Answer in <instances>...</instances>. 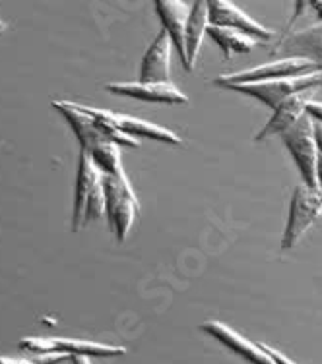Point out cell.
I'll return each mask as SVG.
<instances>
[{
    "mask_svg": "<svg viewBox=\"0 0 322 364\" xmlns=\"http://www.w3.org/2000/svg\"><path fill=\"white\" fill-rule=\"evenodd\" d=\"M72 364H91L90 357H72Z\"/></svg>",
    "mask_w": 322,
    "mask_h": 364,
    "instance_id": "cell-26",
    "label": "cell"
},
{
    "mask_svg": "<svg viewBox=\"0 0 322 364\" xmlns=\"http://www.w3.org/2000/svg\"><path fill=\"white\" fill-rule=\"evenodd\" d=\"M307 114H311L313 119L318 120V122H322V101H311L307 107Z\"/></svg>",
    "mask_w": 322,
    "mask_h": 364,
    "instance_id": "cell-21",
    "label": "cell"
},
{
    "mask_svg": "<svg viewBox=\"0 0 322 364\" xmlns=\"http://www.w3.org/2000/svg\"><path fill=\"white\" fill-rule=\"evenodd\" d=\"M322 215V190L308 188L307 184L295 186L294 196L289 202L286 231L281 237V248L289 250L299 245L305 232L316 223Z\"/></svg>",
    "mask_w": 322,
    "mask_h": 364,
    "instance_id": "cell-4",
    "label": "cell"
},
{
    "mask_svg": "<svg viewBox=\"0 0 322 364\" xmlns=\"http://www.w3.org/2000/svg\"><path fill=\"white\" fill-rule=\"evenodd\" d=\"M322 85V70L313 72V74H305V76L286 77V80H272V82H256V84H239V85H227V90L245 93L251 97L259 99L264 105L270 109H276L281 105L286 99L294 97L297 93L303 91L315 90Z\"/></svg>",
    "mask_w": 322,
    "mask_h": 364,
    "instance_id": "cell-5",
    "label": "cell"
},
{
    "mask_svg": "<svg viewBox=\"0 0 322 364\" xmlns=\"http://www.w3.org/2000/svg\"><path fill=\"white\" fill-rule=\"evenodd\" d=\"M107 91L123 95V97L138 99L147 103H167V105H185L189 97L175 84H142V82H126V84H107Z\"/></svg>",
    "mask_w": 322,
    "mask_h": 364,
    "instance_id": "cell-11",
    "label": "cell"
},
{
    "mask_svg": "<svg viewBox=\"0 0 322 364\" xmlns=\"http://www.w3.org/2000/svg\"><path fill=\"white\" fill-rule=\"evenodd\" d=\"M101 181H103V173L99 171L98 165L91 161V157L85 151H80L76 190H74V208H72V231L74 232L84 229L85 208H88L93 190L98 188Z\"/></svg>",
    "mask_w": 322,
    "mask_h": 364,
    "instance_id": "cell-9",
    "label": "cell"
},
{
    "mask_svg": "<svg viewBox=\"0 0 322 364\" xmlns=\"http://www.w3.org/2000/svg\"><path fill=\"white\" fill-rule=\"evenodd\" d=\"M71 357V355H66V353H56V350H49V353H41V355H37L36 358H31L36 364H56L61 363V360H66V358Z\"/></svg>",
    "mask_w": 322,
    "mask_h": 364,
    "instance_id": "cell-19",
    "label": "cell"
},
{
    "mask_svg": "<svg viewBox=\"0 0 322 364\" xmlns=\"http://www.w3.org/2000/svg\"><path fill=\"white\" fill-rule=\"evenodd\" d=\"M204 333L216 337L219 343H224L227 349H232L235 355L243 357L245 360L252 364H276L270 358L266 350L260 347V343H252L251 339H246L241 333H237L235 329H232L229 326H225L222 322H216V320H210V322H204L200 326Z\"/></svg>",
    "mask_w": 322,
    "mask_h": 364,
    "instance_id": "cell-12",
    "label": "cell"
},
{
    "mask_svg": "<svg viewBox=\"0 0 322 364\" xmlns=\"http://www.w3.org/2000/svg\"><path fill=\"white\" fill-rule=\"evenodd\" d=\"M311 101H315V90L303 91V93H297L294 97L286 99L281 105L274 109L272 119L268 120L266 127L256 134L254 140L264 141L266 138L274 136V134H284L286 130H289L297 120L307 114V107Z\"/></svg>",
    "mask_w": 322,
    "mask_h": 364,
    "instance_id": "cell-13",
    "label": "cell"
},
{
    "mask_svg": "<svg viewBox=\"0 0 322 364\" xmlns=\"http://www.w3.org/2000/svg\"><path fill=\"white\" fill-rule=\"evenodd\" d=\"M78 107H80L82 111L93 114L95 119L105 120V122L113 124L115 128H119L120 132H125L126 136H130V138H150V140L163 141V144H173V146L181 144V138H179L175 132H171V130L160 127V124H154V122L136 119V117H128V114H123V112L98 109V107L80 105V103H78Z\"/></svg>",
    "mask_w": 322,
    "mask_h": 364,
    "instance_id": "cell-7",
    "label": "cell"
},
{
    "mask_svg": "<svg viewBox=\"0 0 322 364\" xmlns=\"http://www.w3.org/2000/svg\"><path fill=\"white\" fill-rule=\"evenodd\" d=\"M208 14H210V26L216 28H229L243 31L246 36L260 39V41H270L274 37L272 29L262 26L251 16L245 14L241 8H237L229 0H212L208 2Z\"/></svg>",
    "mask_w": 322,
    "mask_h": 364,
    "instance_id": "cell-8",
    "label": "cell"
},
{
    "mask_svg": "<svg viewBox=\"0 0 322 364\" xmlns=\"http://www.w3.org/2000/svg\"><path fill=\"white\" fill-rule=\"evenodd\" d=\"M0 364H36V363H33V360H24V358L0 357Z\"/></svg>",
    "mask_w": 322,
    "mask_h": 364,
    "instance_id": "cell-23",
    "label": "cell"
},
{
    "mask_svg": "<svg viewBox=\"0 0 322 364\" xmlns=\"http://www.w3.org/2000/svg\"><path fill=\"white\" fill-rule=\"evenodd\" d=\"M281 140L286 144L287 151L299 167L303 181L308 188H318V178H316V165H318V149L315 140V119L311 114H305L303 119L295 122L294 127L280 134Z\"/></svg>",
    "mask_w": 322,
    "mask_h": 364,
    "instance_id": "cell-3",
    "label": "cell"
},
{
    "mask_svg": "<svg viewBox=\"0 0 322 364\" xmlns=\"http://www.w3.org/2000/svg\"><path fill=\"white\" fill-rule=\"evenodd\" d=\"M105 188V215L119 242H125L133 229L134 219L140 213V203L134 194L128 176L123 171L117 176L103 175Z\"/></svg>",
    "mask_w": 322,
    "mask_h": 364,
    "instance_id": "cell-1",
    "label": "cell"
},
{
    "mask_svg": "<svg viewBox=\"0 0 322 364\" xmlns=\"http://www.w3.org/2000/svg\"><path fill=\"white\" fill-rule=\"evenodd\" d=\"M210 28V14H208V2L198 0L192 4L189 21H187V31H185V47H187V70L194 68L198 50L204 41V36Z\"/></svg>",
    "mask_w": 322,
    "mask_h": 364,
    "instance_id": "cell-16",
    "label": "cell"
},
{
    "mask_svg": "<svg viewBox=\"0 0 322 364\" xmlns=\"http://www.w3.org/2000/svg\"><path fill=\"white\" fill-rule=\"evenodd\" d=\"M171 47L167 31L161 29L160 36L147 47L140 64L142 84H169L171 82Z\"/></svg>",
    "mask_w": 322,
    "mask_h": 364,
    "instance_id": "cell-10",
    "label": "cell"
},
{
    "mask_svg": "<svg viewBox=\"0 0 322 364\" xmlns=\"http://www.w3.org/2000/svg\"><path fill=\"white\" fill-rule=\"evenodd\" d=\"M4 29H6V23H4V21L0 20V33H2V31H4Z\"/></svg>",
    "mask_w": 322,
    "mask_h": 364,
    "instance_id": "cell-27",
    "label": "cell"
},
{
    "mask_svg": "<svg viewBox=\"0 0 322 364\" xmlns=\"http://www.w3.org/2000/svg\"><path fill=\"white\" fill-rule=\"evenodd\" d=\"M88 155H90L91 161L98 165V168L103 175L117 176L125 171L123 163H120V146H117L115 141H103V144L93 147Z\"/></svg>",
    "mask_w": 322,
    "mask_h": 364,
    "instance_id": "cell-18",
    "label": "cell"
},
{
    "mask_svg": "<svg viewBox=\"0 0 322 364\" xmlns=\"http://www.w3.org/2000/svg\"><path fill=\"white\" fill-rule=\"evenodd\" d=\"M308 4H311V8L315 10L316 14L321 16V20H322V0H311Z\"/></svg>",
    "mask_w": 322,
    "mask_h": 364,
    "instance_id": "cell-24",
    "label": "cell"
},
{
    "mask_svg": "<svg viewBox=\"0 0 322 364\" xmlns=\"http://www.w3.org/2000/svg\"><path fill=\"white\" fill-rule=\"evenodd\" d=\"M315 140L318 155H322V122H318V120H315Z\"/></svg>",
    "mask_w": 322,
    "mask_h": 364,
    "instance_id": "cell-22",
    "label": "cell"
},
{
    "mask_svg": "<svg viewBox=\"0 0 322 364\" xmlns=\"http://www.w3.org/2000/svg\"><path fill=\"white\" fill-rule=\"evenodd\" d=\"M316 178H318V188L322 190V155H318V165H316Z\"/></svg>",
    "mask_w": 322,
    "mask_h": 364,
    "instance_id": "cell-25",
    "label": "cell"
},
{
    "mask_svg": "<svg viewBox=\"0 0 322 364\" xmlns=\"http://www.w3.org/2000/svg\"><path fill=\"white\" fill-rule=\"evenodd\" d=\"M190 10H192V6L187 4V2H177V0H157L155 2V12L160 16L163 31H167L173 47L179 50L182 66H187L185 31H187V21H189Z\"/></svg>",
    "mask_w": 322,
    "mask_h": 364,
    "instance_id": "cell-14",
    "label": "cell"
},
{
    "mask_svg": "<svg viewBox=\"0 0 322 364\" xmlns=\"http://www.w3.org/2000/svg\"><path fill=\"white\" fill-rule=\"evenodd\" d=\"M20 349L33 353H66L71 357H123L126 355L125 347L119 345L98 343L85 339H71V337H24L20 339Z\"/></svg>",
    "mask_w": 322,
    "mask_h": 364,
    "instance_id": "cell-6",
    "label": "cell"
},
{
    "mask_svg": "<svg viewBox=\"0 0 322 364\" xmlns=\"http://www.w3.org/2000/svg\"><path fill=\"white\" fill-rule=\"evenodd\" d=\"M322 70L321 64L313 63L308 58H299V56H291V58H278L274 63L259 64L246 70L232 72V74H224L214 80V84L227 87V85H239V84H256V82H272V80H286V77L305 76V74H313V72Z\"/></svg>",
    "mask_w": 322,
    "mask_h": 364,
    "instance_id": "cell-2",
    "label": "cell"
},
{
    "mask_svg": "<svg viewBox=\"0 0 322 364\" xmlns=\"http://www.w3.org/2000/svg\"><path fill=\"white\" fill-rule=\"evenodd\" d=\"M260 347H262V349L266 350L268 355H270V358H272V360H274V363H276V364H295L294 360H291V358L286 357L284 353H280V350H278V349H274V347H270V345L260 343Z\"/></svg>",
    "mask_w": 322,
    "mask_h": 364,
    "instance_id": "cell-20",
    "label": "cell"
},
{
    "mask_svg": "<svg viewBox=\"0 0 322 364\" xmlns=\"http://www.w3.org/2000/svg\"><path fill=\"white\" fill-rule=\"evenodd\" d=\"M284 53H287V58L299 56L322 66V26H313L297 31L294 36L284 37L276 45L274 55H284Z\"/></svg>",
    "mask_w": 322,
    "mask_h": 364,
    "instance_id": "cell-15",
    "label": "cell"
},
{
    "mask_svg": "<svg viewBox=\"0 0 322 364\" xmlns=\"http://www.w3.org/2000/svg\"><path fill=\"white\" fill-rule=\"evenodd\" d=\"M206 36H210L212 39L222 47L224 56L227 60H229L233 55H239V53H251V50L259 45V39L246 36L243 31H237V29L229 28H216V26H210Z\"/></svg>",
    "mask_w": 322,
    "mask_h": 364,
    "instance_id": "cell-17",
    "label": "cell"
}]
</instances>
